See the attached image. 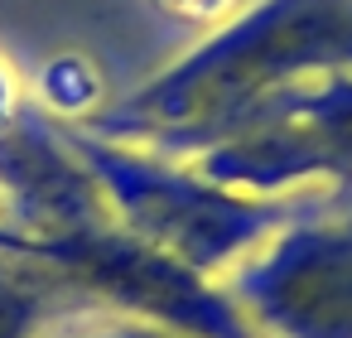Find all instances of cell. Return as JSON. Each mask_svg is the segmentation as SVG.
<instances>
[{
    "mask_svg": "<svg viewBox=\"0 0 352 338\" xmlns=\"http://www.w3.org/2000/svg\"><path fill=\"white\" fill-rule=\"evenodd\" d=\"M347 68L352 0H261L188 59L92 116L87 131L126 145H150L160 155H184L261 97Z\"/></svg>",
    "mask_w": 352,
    "mask_h": 338,
    "instance_id": "cell-1",
    "label": "cell"
},
{
    "mask_svg": "<svg viewBox=\"0 0 352 338\" xmlns=\"http://www.w3.org/2000/svg\"><path fill=\"white\" fill-rule=\"evenodd\" d=\"M58 136L97 184L111 222L203 280H222L299 208L289 198L227 189L188 160L169 165L150 145L107 140L87 126H58Z\"/></svg>",
    "mask_w": 352,
    "mask_h": 338,
    "instance_id": "cell-2",
    "label": "cell"
},
{
    "mask_svg": "<svg viewBox=\"0 0 352 338\" xmlns=\"http://www.w3.org/2000/svg\"><path fill=\"white\" fill-rule=\"evenodd\" d=\"M217 285L256 338H352V184L294 208Z\"/></svg>",
    "mask_w": 352,
    "mask_h": 338,
    "instance_id": "cell-3",
    "label": "cell"
},
{
    "mask_svg": "<svg viewBox=\"0 0 352 338\" xmlns=\"http://www.w3.org/2000/svg\"><path fill=\"white\" fill-rule=\"evenodd\" d=\"M179 160L261 198H285L304 179L352 184V73H318L280 87Z\"/></svg>",
    "mask_w": 352,
    "mask_h": 338,
    "instance_id": "cell-4",
    "label": "cell"
},
{
    "mask_svg": "<svg viewBox=\"0 0 352 338\" xmlns=\"http://www.w3.org/2000/svg\"><path fill=\"white\" fill-rule=\"evenodd\" d=\"M54 290L63 285L25 261L0 266V338H39L54 309Z\"/></svg>",
    "mask_w": 352,
    "mask_h": 338,
    "instance_id": "cell-5",
    "label": "cell"
},
{
    "mask_svg": "<svg viewBox=\"0 0 352 338\" xmlns=\"http://www.w3.org/2000/svg\"><path fill=\"white\" fill-rule=\"evenodd\" d=\"M58 338H193V333H179V328H164V324H150V319H131V314H111L102 324H87V328L58 333Z\"/></svg>",
    "mask_w": 352,
    "mask_h": 338,
    "instance_id": "cell-6",
    "label": "cell"
},
{
    "mask_svg": "<svg viewBox=\"0 0 352 338\" xmlns=\"http://www.w3.org/2000/svg\"><path fill=\"white\" fill-rule=\"evenodd\" d=\"M10 126H15V78H10L6 63H0V136Z\"/></svg>",
    "mask_w": 352,
    "mask_h": 338,
    "instance_id": "cell-7",
    "label": "cell"
}]
</instances>
